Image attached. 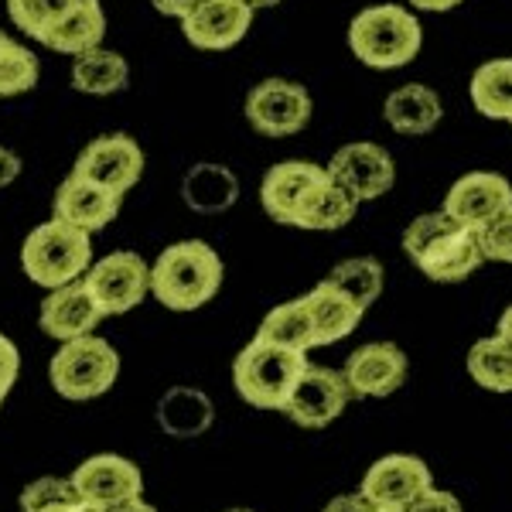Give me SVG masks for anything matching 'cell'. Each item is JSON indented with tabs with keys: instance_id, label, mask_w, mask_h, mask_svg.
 <instances>
[{
	"instance_id": "30",
	"label": "cell",
	"mask_w": 512,
	"mask_h": 512,
	"mask_svg": "<svg viewBox=\"0 0 512 512\" xmlns=\"http://www.w3.org/2000/svg\"><path fill=\"white\" fill-rule=\"evenodd\" d=\"M21 512H96L72 485V478H35L21 492Z\"/></svg>"
},
{
	"instance_id": "10",
	"label": "cell",
	"mask_w": 512,
	"mask_h": 512,
	"mask_svg": "<svg viewBox=\"0 0 512 512\" xmlns=\"http://www.w3.org/2000/svg\"><path fill=\"white\" fill-rule=\"evenodd\" d=\"M352 390L345 383V373L338 369H325V366H304L301 379L294 383L291 396L284 403V414L294 420L297 427H308V431H318V427H328L342 417V410L349 407Z\"/></svg>"
},
{
	"instance_id": "33",
	"label": "cell",
	"mask_w": 512,
	"mask_h": 512,
	"mask_svg": "<svg viewBox=\"0 0 512 512\" xmlns=\"http://www.w3.org/2000/svg\"><path fill=\"white\" fill-rule=\"evenodd\" d=\"M79 0H7V18L28 38H41Z\"/></svg>"
},
{
	"instance_id": "41",
	"label": "cell",
	"mask_w": 512,
	"mask_h": 512,
	"mask_svg": "<svg viewBox=\"0 0 512 512\" xmlns=\"http://www.w3.org/2000/svg\"><path fill=\"white\" fill-rule=\"evenodd\" d=\"M414 7H420V11H451V7H458L461 0H410Z\"/></svg>"
},
{
	"instance_id": "36",
	"label": "cell",
	"mask_w": 512,
	"mask_h": 512,
	"mask_svg": "<svg viewBox=\"0 0 512 512\" xmlns=\"http://www.w3.org/2000/svg\"><path fill=\"white\" fill-rule=\"evenodd\" d=\"M400 512H465V509H461V502L454 499L451 492L427 489L424 495H417L414 502H407Z\"/></svg>"
},
{
	"instance_id": "38",
	"label": "cell",
	"mask_w": 512,
	"mask_h": 512,
	"mask_svg": "<svg viewBox=\"0 0 512 512\" xmlns=\"http://www.w3.org/2000/svg\"><path fill=\"white\" fill-rule=\"evenodd\" d=\"M21 171H24L21 154H18V151H11V147L0 144V188L14 185V181L21 178Z\"/></svg>"
},
{
	"instance_id": "15",
	"label": "cell",
	"mask_w": 512,
	"mask_h": 512,
	"mask_svg": "<svg viewBox=\"0 0 512 512\" xmlns=\"http://www.w3.org/2000/svg\"><path fill=\"white\" fill-rule=\"evenodd\" d=\"M253 14L256 11L243 0H205L188 18H181V35L202 52H226L246 38V31L253 28Z\"/></svg>"
},
{
	"instance_id": "14",
	"label": "cell",
	"mask_w": 512,
	"mask_h": 512,
	"mask_svg": "<svg viewBox=\"0 0 512 512\" xmlns=\"http://www.w3.org/2000/svg\"><path fill=\"white\" fill-rule=\"evenodd\" d=\"M69 478L93 509L117 506V502L144 495V475H140V468L134 461L120 458V454H93Z\"/></svg>"
},
{
	"instance_id": "19",
	"label": "cell",
	"mask_w": 512,
	"mask_h": 512,
	"mask_svg": "<svg viewBox=\"0 0 512 512\" xmlns=\"http://www.w3.org/2000/svg\"><path fill=\"white\" fill-rule=\"evenodd\" d=\"M103 321V311L96 308V301L89 297L82 280H72L65 287L48 291L38 311V325L48 338L59 342H72V338L93 335V328Z\"/></svg>"
},
{
	"instance_id": "29",
	"label": "cell",
	"mask_w": 512,
	"mask_h": 512,
	"mask_svg": "<svg viewBox=\"0 0 512 512\" xmlns=\"http://www.w3.org/2000/svg\"><path fill=\"white\" fill-rule=\"evenodd\" d=\"M325 280L338 287L349 301L359 304L362 311L373 308L376 297L383 294V267H379V260H373V256H352V260L335 263L332 274Z\"/></svg>"
},
{
	"instance_id": "6",
	"label": "cell",
	"mask_w": 512,
	"mask_h": 512,
	"mask_svg": "<svg viewBox=\"0 0 512 512\" xmlns=\"http://www.w3.org/2000/svg\"><path fill=\"white\" fill-rule=\"evenodd\" d=\"M117 376L120 355L99 335H82L72 338V342H62V349L55 352L52 366H48V379H52L55 393L76 403L110 393Z\"/></svg>"
},
{
	"instance_id": "23",
	"label": "cell",
	"mask_w": 512,
	"mask_h": 512,
	"mask_svg": "<svg viewBox=\"0 0 512 512\" xmlns=\"http://www.w3.org/2000/svg\"><path fill=\"white\" fill-rule=\"evenodd\" d=\"M216 420V407L202 390L195 386H171L158 400V427L168 437H198L205 434Z\"/></svg>"
},
{
	"instance_id": "5",
	"label": "cell",
	"mask_w": 512,
	"mask_h": 512,
	"mask_svg": "<svg viewBox=\"0 0 512 512\" xmlns=\"http://www.w3.org/2000/svg\"><path fill=\"white\" fill-rule=\"evenodd\" d=\"M304 366H308V352L253 338L233 362V386L256 410H284Z\"/></svg>"
},
{
	"instance_id": "20",
	"label": "cell",
	"mask_w": 512,
	"mask_h": 512,
	"mask_svg": "<svg viewBox=\"0 0 512 512\" xmlns=\"http://www.w3.org/2000/svg\"><path fill=\"white\" fill-rule=\"evenodd\" d=\"M103 38H106L103 4H99V0H79V4H72L38 41L45 48H52V52H62L76 59V55L89 52V48L103 45Z\"/></svg>"
},
{
	"instance_id": "4",
	"label": "cell",
	"mask_w": 512,
	"mask_h": 512,
	"mask_svg": "<svg viewBox=\"0 0 512 512\" xmlns=\"http://www.w3.org/2000/svg\"><path fill=\"white\" fill-rule=\"evenodd\" d=\"M89 263H93V236L62 219L41 222L21 243L24 274L38 287H48V291L82 280Z\"/></svg>"
},
{
	"instance_id": "42",
	"label": "cell",
	"mask_w": 512,
	"mask_h": 512,
	"mask_svg": "<svg viewBox=\"0 0 512 512\" xmlns=\"http://www.w3.org/2000/svg\"><path fill=\"white\" fill-rule=\"evenodd\" d=\"M499 335H502V338H509V342H512V308L502 311V318H499Z\"/></svg>"
},
{
	"instance_id": "27",
	"label": "cell",
	"mask_w": 512,
	"mask_h": 512,
	"mask_svg": "<svg viewBox=\"0 0 512 512\" xmlns=\"http://www.w3.org/2000/svg\"><path fill=\"white\" fill-rule=\"evenodd\" d=\"M468 373L482 390L512 393V342L502 335L478 338L468 352Z\"/></svg>"
},
{
	"instance_id": "2",
	"label": "cell",
	"mask_w": 512,
	"mask_h": 512,
	"mask_svg": "<svg viewBox=\"0 0 512 512\" xmlns=\"http://www.w3.org/2000/svg\"><path fill=\"white\" fill-rule=\"evenodd\" d=\"M222 260L205 239H181L164 246L151 263V294L171 311H198L219 294Z\"/></svg>"
},
{
	"instance_id": "43",
	"label": "cell",
	"mask_w": 512,
	"mask_h": 512,
	"mask_svg": "<svg viewBox=\"0 0 512 512\" xmlns=\"http://www.w3.org/2000/svg\"><path fill=\"white\" fill-rule=\"evenodd\" d=\"M246 7H253V11H263V7H277L280 0H243Z\"/></svg>"
},
{
	"instance_id": "26",
	"label": "cell",
	"mask_w": 512,
	"mask_h": 512,
	"mask_svg": "<svg viewBox=\"0 0 512 512\" xmlns=\"http://www.w3.org/2000/svg\"><path fill=\"white\" fill-rule=\"evenodd\" d=\"M256 338H263V342H270V345H284V349H297V352L315 349V325H311L304 297L277 304V308L260 321Z\"/></svg>"
},
{
	"instance_id": "28",
	"label": "cell",
	"mask_w": 512,
	"mask_h": 512,
	"mask_svg": "<svg viewBox=\"0 0 512 512\" xmlns=\"http://www.w3.org/2000/svg\"><path fill=\"white\" fill-rule=\"evenodd\" d=\"M472 103L482 117L512 123V59L485 62L472 76Z\"/></svg>"
},
{
	"instance_id": "37",
	"label": "cell",
	"mask_w": 512,
	"mask_h": 512,
	"mask_svg": "<svg viewBox=\"0 0 512 512\" xmlns=\"http://www.w3.org/2000/svg\"><path fill=\"white\" fill-rule=\"evenodd\" d=\"M321 512H386V509L376 506V502L369 499V495L349 492V495H338V499H332Z\"/></svg>"
},
{
	"instance_id": "34",
	"label": "cell",
	"mask_w": 512,
	"mask_h": 512,
	"mask_svg": "<svg viewBox=\"0 0 512 512\" xmlns=\"http://www.w3.org/2000/svg\"><path fill=\"white\" fill-rule=\"evenodd\" d=\"M478 246H482V260L512 263V205L478 229Z\"/></svg>"
},
{
	"instance_id": "18",
	"label": "cell",
	"mask_w": 512,
	"mask_h": 512,
	"mask_svg": "<svg viewBox=\"0 0 512 512\" xmlns=\"http://www.w3.org/2000/svg\"><path fill=\"white\" fill-rule=\"evenodd\" d=\"M120 205H123V195L110 192V188L96 185V181H89V178L69 175L59 185V192H55L52 219H62V222H69V226L93 236L120 216Z\"/></svg>"
},
{
	"instance_id": "44",
	"label": "cell",
	"mask_w": 512,
	"mask_h": 512,
	"mask_svg": "<svg viewBox=\"0 0 512 512\" xmlns=\"http://www.w3.org/2000/svg\"><path fill=\"white\" fill-rule=\"evenodd\" d=\"M11 41H14V38H11V35H7V31H0V52H4V48H7V45H11Z\"/></svg>"
},
{
	"instance_id": "24",
	"label": "cell",
	"mask_w": 512,
	"mask_h": 512,
	"mask_svg": "<svg viewBox=\"0 0 512 512\" xmlns=\"http://www.w3.org/2000/svg\"><path fill=\"white\" fill-rule=\"evenodd\" d=\"M441 99H437L434 89L427 86H400L386 96V106H383V117L386 123L396 130V134H407V137H420V134H431L441 120Z\"/></svg>"
},
{
	"instance_id": "11",
	"label": "cell",
	"mask_w": 512,
	"mask_h": 512,
	"mask_svg": "<svg viewBox=\"0 0 512 512\" xmlns=\"http://www.w3.org/2000/svg\"><path fill=\"white\" fill-rule=\"evenodd\" d=\"M72 175L96 181L117 195H127L144 175V151L127 134H103L82 147L76 164H72Z\"/></svg>"
},
{
	"instance_id": "3",
	"label": "cell",
	"mask_w": 512,
	"mask_h": 512,
	"mask_svg": "<svg viewBox=\"0 0 512 512\" xmlns=\"http://www.w3.org/2000/svg\"><path fill=\"white\" fill-rule=\"evenodd\" d=\"M420 24L407 7L379 4L359 11L349 24L352 55L369 69H400L420 52Z\"/></svg>"
},
{
	"instance_id": "40",
	"label": "cell",
	"mask_w": 512,
	"mask_h": 512,
	"mask_svg": "<svg viewBox=\"0 0 512 512\" xmlns=\"http://www.w3.org/2000/svg\"><path fill=\"white\" fill-rule=\"evenodd\" d=\"M96 512H158L151 502H144V495L137 499H127V502H117V506H106V509H96Z\"/></svg>"
},
{
	"instance_id": "12",
	"label": "cell",
	"mask_w": 512,
	"mask_h": 512,
	"mask_svg": "<svg viewBox=\"0 0 512 512\" xmlns=\"http://www.w3.org/2000/svg\"><path fill=\"white\" fill-rule=\"evenodd\" d=\"M427 489H434V475L417 454H386L369 468L359 485V492L369 495L386 512H400Z\"/></svg>"
},
{
	"instance_id": "16",
	"label": "cell",
	"mask_w": 512,
	"mask_h": 512,
	"mask_svg": "<svg viewBox=\"0 0 512 512\" xmlns=\"http://www.w3.org/2000/svg\"><path fill=\"white\" fill-rule=\"evenodd\" d=\"M512 205V185L509 178L495 175V171H472V175L458 178L444 198V212L468 229H482L492 222L502 209Z\"/></svg>"
},
{
	"instance_id": "39",
	"label": "cell",
	"mask_w": 512,
	"mask_h": 512,
	"mask_svg": "<svg viewBox=\"0 0 512 512\" xmlns=\"http://www.w3.org/2000/svg\"><path fill=\"white\" fill-rule=\"evenodd\" d=\"M198 4H205V0H151L154 11L164 14V18H175V21L188 18Z\"/></svg>"
},
{
	"instance_id": "21",
	"label": "cell",
	"mask_w": 512,
	"mask_h": 512,
	"mask_svg": "<svg viewBox=\"0 0 512 512\" xmlns=\"http://www.w3.org/2000/svg\"><path fill=\"white\" fill-rule=\"evenodd\" d=\"M239 198V178L226 164H212L202 161L195 168L185 171L181 178V202L188 205L198 216H219L229 212Z\"/></svg>"
},
{
	"instance_id": "13",
	"label": "cell",
	"mask_w": 512,
	"mask_h": 512,
	"mask_svg": "<svg viewBox=\"0 0 512 512\" xmlns=\"http://www.w3.org/2000/svg\"><path fill=\"white\" fill-rule=\"evenodd\" d=\"M328 175L338 185L349 188L359 202H373V198L386 195L396 181V168L390 151H383L379 144L359 140V144H345L335 151V158L328 161Z\"/></svg>"
},
{
	"instance_id": "45",
	"label": "cell",
	"mask_w": 512,
	"mask_h": 512,
	"mask_svg": "<svg viewBox=\"0 0 512 512\" xmlns=\"http://www.w3.org/2000/svg\"><path fill=\"white\" fill-rule=\"evenodd\" d=\"M226 512H250V509H226Z\"/></svg>"
},
{
	"instance_id": "17",
	"label": "cell",
	"mask_w": 512,
	"mask_h": 512,
	"mask_svg": "<svg viewBox=\"0 0 512 512\" xmlns=\"http://www.w3.org/2000/svg\"><path fill=\"white\" fill-rule=\"evenodd\" d=\"M342 373L352 396L376 400V396H390L403 386V379H407V355L393 342H369L349 355Z\"/></svg>"
},
{
	"instance_id": "8",
	"label": "cell",
	"mask_w": 512,
	"mask_h": 512,
	"mask_svg": "<svg viewBox=\"0 0 512 512\" xmlns=\"http://www.w3.org/2000/svg\"><path fill=\"white\" fill-rule=\"evenodd\" d=\"M328 181V168L311 161H284L263 175L260 185V202L267 209V216L280 222V226H297L301 229L304 216L311 212V205L318 202L321 188Z\"/></svg>"
},
{
	"instance_id": "9",
	"label": "cell",
	"mask_w": 512,
	"mask_h": 512,
	"mask_svg": "<svg viewBox=\"0 0 512 512\" xmlns=\"http://www.w3.org/2000/svg\"><path fill=\"white\" fill-rule=\"evenodd\" d=\"M311 93L291 79H263L246 93V120L263 137H294L311 123Z\"/></svg>"
},
{
	"instance_id": "7",
	"label": "cell",
	"mask_w": 512,
	"mask_h": 512,
	"mask_svg": "<svg viewBox=\"0 0 512 512\" xmlns=\"http://www.w3.org/2000/svg\"><path fill=\"white\" fill-rule=\"evenodd\" d=\"M82 284L96 301V308L103 311V318L127 315L151 294V267H147L144 256L117 250L103 256V260L89 263V270L82 274Z\"/></svg>"
},
{
	"instance_id": "31",
	"label": "cell",
	"mask_w": 512,
	"mask_h": 512,
	"mask_svg": "<svg viewBox=\"0 0 512 512\" xmlns=\"http://www.w3.org/2000/svg\"><path fill=\"white\" fill-rule=\"evenodd\" d=\"M359 205L362 202L349 192V188H342L332 175H328L325 188H321L318 202L311 205L308 216H304L301 229H311V233H332V229H342L355 219Z\"/></svg>"
},
{
	"instance_id": "35",
	"label": "cell",
	"mask_w": 512,
	"mask_h": 512,
	"mask_svg": "<svg viewBox=\"0 0 512 512\" xmlns=\"http://www.w3.org/2000/svg\"><path fill=\"white\" fill-rule=\"evenodd\" d=\"M18 373H21L18 345H14L7 335H0V407H4V400L11 396L14 383H18Z\"/></svg>"
},
{
	"instance_id": "22",
	"label": "cell",
	"mask_w": 512,
	"mask_h": 512,
	"mask_svg": "<svg viewBox=\"0 0 512 512\" xmlns=\"http://www.w3.org/2000/svg\"><path fill=\"white\" fill-rule=\"evenodd\" d=\"M304 304H308V315H311V325H315V349L318 345H335L342 338H349L366 311L359 308L355 301H349L338 287H332L328 280L311 287L304 294Z\"/></svg>"
},
{
	"instance_id": "25",
	"label": "cell",
	"mask_w": 512,
	"mask_h": 512,
	"mask_svg": "<svg viewBox=\"0 0 512 512\" xmlns=\"http://www.w3.org/2000/svg\"><path fill=\"white\" fill-rule=\"evenodd\" d=\"M130 82V65L113 48H89L72 59V89L86 96H117Z\"/></svg>"
},
{
	"instance_id": "32",
	"label": "cell",
	"mask_w": 512,
	"mask_h": 512,
	"mask_svg": "<svg viewBox=\"0 0 512 512\" xmlns=\"http://www.w3.org/2000/svg\"><path fill=\"white\" fill-rule=\"evenodd\" d=\"M41 79V65H38V55L31 48L11 45L0 52V99H11V96H21V93H31Z\"/></svg>"
},
{
	"instance_id": "1",
	"label": "cell",
	"mask_w": 512,
	"mask_h": 512,
	"mask_svg": "<svg viewBox=\"0 0 512 512\" xmlns=\"http://www.w3.org/2000/svg\"><path fill=\"white\" fill-rule=\"evenodd\" d=\"M403 250L417 263L420 274L437 284H458L485 263L475 229L454 222L444 209L410 222L403 233Z\"/></svg>"
}]
</instances>
